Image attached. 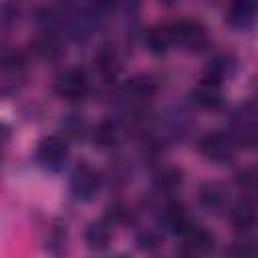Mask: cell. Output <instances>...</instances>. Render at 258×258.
Wrapping results in <instances>:
<instances>
[{
  "instance_id": "cell-1",
  "label": "cell",
  "mask_w": 258,
  "mask_h": 258,
  "mask_svg": "<svg viewBox=\"0 0 258 258\" xmlns=\"http://www.w3.org/2000/svg\"><path fill=\"white\" fill-rule=\"evenodd\" d=\"M198 147H200V153L212 163H230L236 155V139L222 131L204 135Z\"/></svg>"
},
{
  "instance_id": "cell-2",
  "label": "cell",
  "mask_w": 258,
  "mask_h": 258,
  "mask_svg": "<svg viewBox=\"0 0 258 258\" xmlns=\"http://www.w3.org/2000/svg\"><path fill=\"white\" fill-rule=\"evenodd\" d=\"M38 163L48 171H60L69 159V145L60 137H44L36 149Z\"/></svg>"
},
{
  "instance_id": "cell-3",
  "label": "cell",
  "mask_w": 258,
  "mask_h": 258,
  "mask_svg": "<svg viewBox=\"0 0 258 258\" xmlns=\"http://www.w3.org/2000/svg\"><path fill=\"white\" fill-rule=\"evenodd\" d=\"M54 91L58 97L67 101H81L89 93V79L87 73L81 69H69L60 73L54 81Z\"/></svg>"
},
{
  "instance_id": "cell-4",
  "label": "cell",
  "mask_w": 258,
  "mask_h": 258,
  "mask_svg": "<svg viewBox=\"0 0 258 258\" xmlns=\"http://www.w3.org/2000/svg\"><path fill=\"white\" fill-rule=\"evenodd\" d=\"M99 187H101V177L91 165L81 163L75 167V171L71 175V191L77 200H83V202L93 200L97 196Z\"/></svg>"
},
{
  "instance_id": "cell-5",
  "label": "cell",
  "mask_w": 258,
  "mask_h": 258,
  "mask_svg": "<svg viewBox=\"0 0 258 258\" xmlns=\"http://www.w3.org/2000/svg\"><path fill=\"white\" fill-rule=\"evenodd\" d=\"M173 42H179L189 48H200L206 44V28L196 20H177L169 24Z\"/></svg>"
},
{
  "instance_id": "cell-6",
  "label": "cell",
  "mask_w": 258,
  "mask_h": 258,
  "mask_svg": "<svg viewBox=\"0 0 258 258\" xmlns=\"http://www.w3.org/2000/svg\"><path fill=\"white\" fill-rule=\"evenodd\" d=\"M181 238H183V250L189 252V254H206L214 248V234L198 224H187L181 232Z\"/></svg>"
},
{
  "instance_id": "cell-7",
  "label": "cell",
  "mask_w": 258,
  "mask_h": 258,
  "mask_svg": "<svg viewBox=\"0 0 258 258\" xmlns=\"http://www.w3.org/2000/svg\"><path fill=\"white\" fill-rule=\"evenodd\" d=\"M200 204L204 210L212 212V214H220L222 210H226L228 202H230V194H228V187L218 183V181H208L200 187Z\"/></svg>"
},
{
  "instance_id": "cell-8",
  "label": "cell",
  "mask_w": 258,
  "mask_h": 258,
  "mask_svg": "<svg viewBox=\"0 0 258 258\" xmlns=\"http://www.w3.org/2000/svg\"><path fill=\"white\" fill-rule=\"evenodd\" d=\"M226 18L232 28L238 30L250 28L256 18V0H232Z\"/></svg>"
},
{
  "instance_id": "cell-9",
  "label": "cell",
  "mask_w": 258,
  "mask_h": 258,
  "mask_svg": "<svg viewBox=\"0 0 258 258\" xmlns=\"http://www.w3.org/2000/svg\"><path fill=\"white\" fill-rule=\"evenodd\" d=\"M230 220H232V226L236 232H250L254 226H256V208H254V202L250 200H242L240 204L234 206V210L230 212Z\"/></svg>"
},
{
  "instance_id": "cell-10",
  "label": "cell",
  "mask_w": 258,
  "mask_h": 258,
  "mask_svg": "<svg viewBox=\"0 0 258 258\" xmlns=\"http://www.w3.org/2000/svg\"><path fill=\"white\" fill-rule=\"evenodd\" d=\"M85 242L91 250H105L111 244V226L103 220H93L85 228Z\"/></svg>"
},
{
  "instance_id": "cell-11",
  "label": "cell",
  "mask_w": 258,
  "mask_h": 258,
  "mask_svg": "<svg viewBox=\"0 0 258 258\" xmlns=\"http://www.w3.org/2000/svg\"><path fill=\"white\" fill-rule=\"evenodd\" d=\"M256 121H254V109L252 105L244 107L238 113V121H236V143L242 145H254L256 139Z\"/></svg>"
},
{
  "instance_id": "cell-12",
  "label": "cell",
  "mask_w": 258,
  "mask_h": 258,
  "mask_svg": "<svg viewBox=\"0 0 258 258\" xmlns=\"http://www.w3.org/2000/svg\"><path fill=\"white\" fill-rule=\"evenodd\" d=\"M119 141V129L113 121H103L93 131V143L99 149H111Z\"/></svg>"
},
{
  "instance_id": "cell-13",
  "label": "cell",
  "mask_w": 258,
  "mask_h": 258,
  "mask_svg": "<svg viewBox=\"0 0 258 258\" xmlns=\"http://www.w3.org/2000/svg\"><path fill=\"white\" fill-rule=\"evenodd\" d=\"M191 99L200 105V107H216L220 103V91H218V83L206 79L204 83H200L194 93H191Z\"/></svg>"
},
{
  "instance_id": "cell-14",
  "label": "cell",
  "mask_w": 258,
  "mask_h": 258,
  "mask_svg": "<svg viewBox=\"0 0 258 258\" xmlns=\"http://www.w3.org/2000/svg\"><path fill=\"white\" fill-rule=\"evenodd\" d=\"M147 40V46L153 54H163L171 44H173V38H171V32H169V26H155L147 32L145 36Z\"/></svg>"
},
{
  "instance_id": "cell-15",
  "label": "cell",
  "mask_w": 258,
  "mask_h": 258,
  "mask_svg": "<svg viewBox=\"0 0 258 258\" xmlns=\"http://www.w3.org/2000/svg\"><path fill=\"white\" fill-rule=\"evenodd\" d=\"M125 93H127V97H131L135 101H145L155 93V85L147 77H135L127 83Z\"/></svg>"
},
{
  "instance_id": "cell-16",
  "label": "cell",
  "mask_w": 258,
  "mask_h": 258,
  "mask_svg": "<svg viewBox=\"0 0 258 258\" xmlns=\"http://www.w3.org/2000/svg\"><path fill=\"white\" fill-rule=\"evenodd\" d=\"M179 185H181V171L175 169V167H163V169L155 175V187H157L159 191L169 194V191L177 189Z\"/></svg>"
},
{
  "instance_id": "cell-17",
  "label": "cell",
  "mask_w": 258,
  "mask_h": 258,
  "mask_svg": "<svg viewBox=\"0 0 258 258\" xmlns=\"http://www.w3.org/2000/svg\"><path fill=\"white\" fill-rule=\"evenodd\" d=\"M60 125H62V131H64L67 135L75 137V139L83 137V135H85V127H87L85 119L79 117V115H69V117H64V119L60 121Z\"/></svg>"
},
{
  "instance_id": "cell-18",
  "label": "cell",
  "mask_w": 258,
  "mask_h": 258,
  "mask_svg": "<svg viewBox=\"0 0 258 258\" xmlns=\"http://www.w3.org/2000/svg\"><path fill=\"white\" fill-rule=\"evenodd\" d=\"M97 62H99L101 73H103V75H107V77L117 75V71H119V62H117L115 54H111V52H103V54L97 58Z\"/></svg>"
},
{
  "instance_id": "cell-19",
  "label": "cell",
  "mask_w": 258,
  "mask_h": 258,
  "mask_svg": "<svg viewBox=\"0 0 258 258\" xmlns=\"http://www.w3.org/2000/svg\"><path fill=\"white\" fill-rule=\"evenodd\" d=\"M117 6V0H91V14L93 16H103L113 12Z\"/></svg>"
},
{
  "instance_id": "cell-20",
  "label": "cell",
  "mask_w": 258,
  "mask_h": 258,
  "mask_svg": "<svg viewBox=\"0 0 258 258\" xmlns=\"http://www.w3.org/2000/svg\"><path fill=\"white\" fill-rule=\"evenodd\" d=\"M159 244H161V240L153 232H143V234L137 236V246L141 250H155Z\"/></svg>"
},
{
  "instance_id": "cell-21",
  "label": "cell",
  "mask_w": 258,
  "mask_h": 258,
  "mask_svg": "<svg viewBox=\"0 0 258 258\" xmlns=\"http://www.w3.org/2000/svg\"><path fill=\"white\" fill-rule=\"evenodd\" d=\"M159 2H161V4H173L175 0H159Z\"/></svg>"
}]
</instances>
